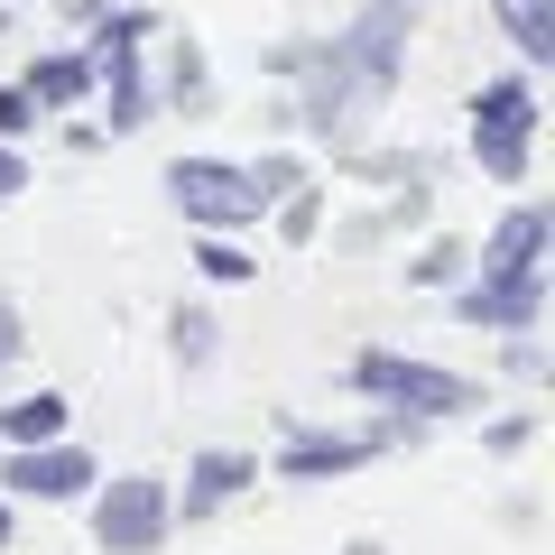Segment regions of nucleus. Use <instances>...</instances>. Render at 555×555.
<instances>
[{
    "label": "nucleus",
    "mask_w": 555,
    "mask_h": 555,
    "mask_svg": "<svg viewBox=\"0 0 555 555\" xmlns=\"http://www.w3.org/2000/svg\"><path fill=\"white\" fill-rule=\"evenodd\" d=\"M167 195H177V214H185V222H204L214 241H232L241 222H259V214H269V195H278V167L177 158V167H167Z\"/></svg>",
    "instance_id": "1"
},
{
    "label": "nucleus",
    "mask_w": 555,
    "mask_h": 555,
    "mask_svg": "<svg viewBox=\"0 0 555 555\" xmlns=\"http://www.w3.org/2000/svg\"><path fill=\"white\" fill-rule=\"evenodd\" d=\"M167 528H177V491H167L158 473L93 481V546L102 555H158Z\"/></svg>",
    "instance_id": "2"
},
{
    "label": "nucleus",
    "mask_w": 555,
    "mask_h": 555,
    "mask_svg": "<svg viewBox=\"0 0 555 555\" xmlns=\"http://www.w3.org/2000/svg\"><path fill=\"white\" fill-rule=\"evenodd\" d=\"M473 158L500 185L528 177V158H537V83L528 75H500V83L473 93Z\"/></svg>",
    "instance_id": "3"
},
{
    "label": "nucleus",
    "mask_w": 555,
    "mask_h": 555,
    "mask_svg": "<svg viewBox=\"0 0 555 555\" xmlns=\"http://www.w3.org/2000/svg\"><path fill=\"white\" fill-rule=\"evenodd\" d=\"M352 389L379 398V408H408V416H454V408L481 398L463 371H426V361H408V352H352Z\"/></svg>",
    "instance_id": "4"
},
{
    "label": "nucleus",
    "mask_w": 555,
    "mask_h": 555,
    "mask_svg": "<svg viewBox=\"0 0 555 555\" xmlns=\"http://www.w3.org/2000/svg\"><path fill=\"white\" fill-rule=\"evenodd\" d=\"M408 28H416V0H371V10L352 20V38H343L334 56L352 65V75L371 83V93H389V83H398V47H408Z\"/></svg>",
    "instance_id": "5"
},
{
    "label": "nucleus",
    "mask_w": 555,
    "mask_h": 555,
    "mask_svg": "<svg viewBox=\"0 0 555 555\" xmlns=\"http://www.w3.org/2000/svg\"><path fill=\"white\" fill-rule=\"evenodd\" d=\"M0 481H10L20 500H75V491L102 481V463L83 454L75 436H56V444H28V454H0Z\"/></svg>",
    "instance_id": "6"
},
{
    "label": "nucleus",
    "mask_w": 555,
    "mask_h": 555,
    "mask_svg": "<svg viewBox=\"0 0 555 555\" xmlns=\"http://www.w3.org/2000/svg\"><path fill=\"white\" fill-rule=\"evenodd\" d=\"M537 259H546V204H509L500 232H491V250H481V278H491V287H546Z\"/></svg>",
    "instance_id": "7"
},
{
    "label": "nucleus",
    "mask_w": 555,
    "mask_h": 555,
    "mask_svg": "<svg viewBox=\"0 0 555 555\" xmlns=\"http://www.w3.org/2000/svg\"><path fill=\"white\" fill-rule=\"evenodd\" d=\"M158 38L149 20H112L102 28V65H112V130H139L149 120V83H139V47Z\"/></svg>",
    "instance_id": "8"
},
{
    "label": "nucleus",
    "mask_w": 555,
    "mask_h": 555,
    "mask_svg": "<svg viewBox=\"0 0 555 555\" xmlns=\"http://www.w3.org/2000/svg\"><path fill=\"white\" fill-rule=\"evenodd\" d=\"M259 463L241 454V444H214V454H195V473H185V500H177V518H204V509H222V500L250 481Z\"/></svg>",
    "instance_id": "9"
},
{
    "label": "nucleus",
    "mask_w": 555,
    "mask_h": 555,
    "mask_svg": "<svg viewBox=\"0 0 555 555\" xmlns=\"http://www.w3.org/2000/svg\"><path fill=\"white\" fill-rule=\"evenodd\" d=\"M352 463H371V436H287L278 473L287 481H334V473H352Z\"/></svg>",
    "instance_id": "10"
},
{
    "label": "nucleus",
    "mask_w": 555,
    "mask_h": 555,
    "mask_svg": "<svg viewBox=\"0 0 555 555\" xmlns=\"http://www.w3.org/2000/svg\"><path fill=\"white\" fill-rule=\"evenodd\" d=\"M56 436H65V398H56V389H28V398H10V408H0V444H10V454L56 444Z\"/></svg>",
    "instance_id": "11"
},
{
    "label": "nucleus",
    "mask_w": 555,
    "mask_h": 555,
    "mask_svg": "<svg viewBox=\"0 0 555 555\" xmlns=\"http://www.w3.org/2000/svg\"><path fill=\"white\" fill-rule=\"evenodd\" d=\"M20 93L38 102V112H56V102H83V93H93V56H83V47H65V56H38Z\"/></svg>",
    "instance_id": "12"
},
{
    "label": "nucleus",
    "mask_w": 555,
    "mask_h": 555,
    "mask_svg": "<svg viewBox=\"0 0 555 555\" xmlns=\"http://www.w3.org/2000/svg\"><path fill=\"white\" fill-rule=\"evenodd\" d=\"M491 10H500V38H509L528 65L555 56V0H491Z\"/></svg>",
    "instance_id": "13"
},
{
    "label": "nucleus",
    "mask_w": 555,
    "mask_h": 555,
    "mask_svg": "<svg viewBox=\"0 0 555 555\" xmlns=\"http://www.w3.org/2000/svg\"><path fill=\"white\" fill-rule=\"evenodd\" d=\"M537 297H546V287H481V297H463V306H473L481 324H537Z\"/></svg>",
    "instance_id": "14"
},
{
    "label": "nucleus",
    "mask_w": 555,
    "mask_h": 555,
    "mask_svg": "<svg viewBox=\"0 0 555 555\" xmlns=\"http://www.w3.org/2000/svg\"><path fill=\"white\" fill-rule=\"evenodd\" d=\"M250 269H259V259L241 250V241H214V232L195 241V278H222V287H241V278H250Z\"/></svg>",
    "instance_id": "15"
},
{
    "label": "nucleus",
    "mask_w": 555,
    "mask_h": 555,
    "mask_svg": "<svg viewBox=\"0 0 555 555\" xmlns=\"http://www.w3.org/2000/svg\"><path fill=\"white\" fill-rule=\"evenodd\" d=\"M38 130V102L20 93V83H0V149H10V139H28Z\"/></svg>",
    "instance_id": "16"
},
{
    "label": "nucleus",
    "mask_w": 555,
    "mask_h": 555,
    "mask_svg": "<svg viewBox=\"0 0 555 555\" xmlns=\"http://www.w3.org/2000/svg\"><path fill=\"white\" fill-rule=\"evenodd\" d=\"M204 352H214V324H204V315H177V361H204Z\"/></svg>",
    "instance_id": "17"
},
{
    "label": "nucleus",
    "mask_w": 555,
    "mask_h": 555,
    "mask_svg": "<svg viewBox=\"0 0 555 555\" xmlns=\"http://www.w3.org/2000/svg\"><path fill=\"white\" fill-rule=\"evenodd\" d=\"M454 269H463V250L444 241V250H426V259H416V287H436V278H454Z\"/></svg>",
    "instance_id": "18"
},
{
    "label": "nucleus",
    "mask_w": 555,
    "mask_h": 555,
    "mask_svg": "<svg viewBox=\"0 0 555 555\" xmlns=\"http://www.w3.org/2000/svg\"><path fill=\"white\" fill-rule=\"evenodd\" d=\"M20 185H28V158H20V149H0V204L20 195Z\"/></svg>",
    "instance_id": "19"
},
{
    "label": "nucleus",
    "mask_w": 555,
    "mask_h": 555,
    "mask_svg": "<svg viewBox=\"0 0 555 555\" xmlns=\"http://www.w3.org/2000/svg\"><path fill=\"white\" fill-rule=\"evenodd\" d=\"M20 352V315H10V306H0V361Z\"/></svg>",
    "instance_id": "20"
},
{
    "label": "nucleus",
    "mask_w": 555,
    "mask_h": 555,
    "mask_svg": "<svg viewBox=\"0 0 555 555\" xmlns=\"http://www.w3.org/2000/svg\"><path fill=\"white\" fill-rule=\"evenodd\" d=\"M10 537H20V509H10V500H0V555H10Z\"/></svg>",
    "instance_id": "21"
},
{
    "label": "nucleus",
    "mask_w": 555,
    "mask_h": 555,
    "mask_svg": "<svg viewBox=\"0 0 555 555\" xmlns=\"http://www.w3.org/2000/svg\"><path fill=\"white\" fill-rule=\"evenodd\" d=\"M343 555H389V546H371V537H361V546H343Z\"/></svg>",
    "instance_id": "22"
},
{
    "label": "nucleus",
    "mask_w": 555,
    "mask_h": 555,
    "mask_svg": "<svg viewBox=\"0 0 555 555\" xmlns=\"http://www.w3.org/2000/svg\"><path fill=\"white\" fill-rule=\"evenodd\" d=\"M0 10H10V0H0Z\"/></svg>",
    "instance_id": "23"
}]
</instances>
